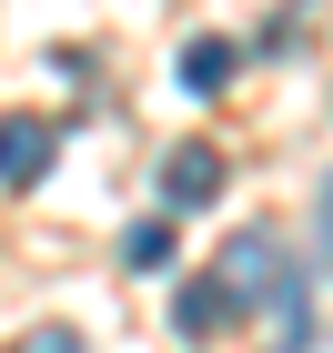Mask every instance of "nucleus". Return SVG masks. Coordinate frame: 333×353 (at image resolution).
Listing matches in <instances>:
<instances>
[{"label":"nucleus","mask_w":333,"mask_h":353,"mask_svg":"<svg viewBox=\"0 0 333 353\" xmlns=\"http://www.w3.org/2000/svg\"><path fill=\"white\" fill-rule=\"evenodd\" d=\"M232 61H243L232 41H192V51H182V81H192V91H222V81H232Z\"/></svg>","instance_id":"423d86ee"},{"label":"nucleus","mask_w":333,"mask_h":353,"mask_svg":"<svg viewBox=\"0 0 333 353\" xmlns=\"http://www.w3.org/2000/svg\"><path fill=\"white\" fill-rule=\"evenodd\" d=\"M323 263H333V182H323Z\"/></svg>","instance_id":"6e6552de"},{"label":"nucleus","mask_w":333,"mask_h":353,"mask_svg":"<svg viewBox=\"0 0 333 353\" xmlns=\"http://www.w3.org/2000/svg\"><path fill=\"white\" fill-rule=\"evenodd\" d=\"M10 353H91V343H81V333H71V323H41V333H21V343H10Z\"/></svg>","instance_id":"0eeeda50"},{"label":"nucleus","mask_w":333,"mask_h":353,"mask_svg":"<svg viewBox=\"0 0 333 353\" xmlns=\"http://www.w3.org/2000/svg\"><path fill=\"white\" fill-rule=\"evenodd\" d=\"M51 152H61V132L41 111H0V192H30L51 172Z\"/></svg>","instance_id":"f03ea898"},{"label":"nucleus","mask_w":333,"mask_h":353,"mask_svg":"<svg viewBox=\"0 0 333 353\" xmlns=\"http://www.w3.org/2000/svg\"><path fill=\"white\" fill-rule=\"evenodd\" d=\"M212 283H222L232 303H283V293H303V263L283 252V232H273V222H252V232H232V243H222Z\"/></svg>","instance_id":"f257e3e1"},{"label":"nucleus","mask_w":333,"mask_h":353,"mask_svg":"<svg viewBox=\"0 0 333 353\" xmlns=\"http://www.w3.org/2000/svg\"><path fill=\"white\" fill-rule=\"evenodd\" d=\"M243 323V303L222 293L212 272H202V283H182V293H172V333H182V343H202V333H232Z\"/></svg>","instance_id":"20e7f679"},{"label":"nucleus","mask_w":333,"mask_h":353,"mask_svg":"<svg viewBox=\"0 0 333 353\" xmlns=\"http://www.w3.org/2000/svg\"><path fill=\"white\" fill-rule=\"evenodd\" d=\"M121 263H132V272H162V263H172V212L132 222V232H121Z\"/></svg>","instance_id":"39448f33"},{"label":"nucleus","mask_w":333,"mask_h":353,"mask_svg":"<svg viewBox=\"0 0 333 353\" xmlns=\"http://www.w3.org/2000/svg\"><path fill=\"white\" fill-rule=\"evenodd\" d=\"M212 192H222V152L172 141V152H162V202H172V212H192V202H212Z\"/></svg>","instance_id":"7ed1b4c3"}]
</instances>
